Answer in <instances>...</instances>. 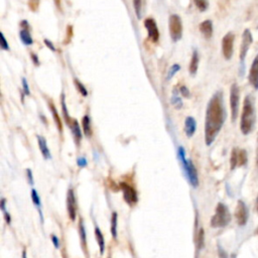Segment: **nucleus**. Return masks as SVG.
<instances>
[{
	"instance_id": "nucleus-29",
	"label": "nucleus",
	"mask_w": 258,
	"mask_h": 258,
	"mask_svg": "<svg viewBox=\"0 0 258 258\" xmlns=\"http://www.w3.org/2000/svg\"><path fill=\"white\" fill-rule=\"evenodd\" d=\"M170 102L178 110L183 107V101H182L181 97L179 96V94L176 92V90H174V94H173V97H171V99H170Z\"/></svg>"
},
{
	"instance_id": "nucleus-24",
	"label": "nucleus",
	"mask_w": 258,
	"mask_h": 258,
	"mask_svg": "<svg viewBox=\"0 0 258 258\" xmlns=\"http://www.w3.org/2000/svg\"><path fill=\"white\" fill-rule=\"evenodd\" d=\"M82 127L84 134L87 137L92 136V127H91V119L89 115H85L82 119Z\"/></svg>"
},
{
	"instance_id": "nucleus-16",
	"label": "nucleus",
	"mask_w": 258,
	"mask_h": 258,
	"mask_svg": "<svg viewBox=\"0 0 258 258\" xmlns=\"http://www.w3.org/2000/svg\"><path fill=\"white\" fill-rule=\"evenodd\" d=\"M200 32L206 39H211L213 36V22L210 19L203 21L199 26Z\"/></svg>"
},
{
	"instance_id": "nucleus-20",
	"label": "nucleus",
	"mask_w": 258,
	"mask_h": 258,
	"mask_svg": "<svg viewBox=\"0 0 258 258\" xmlns=\"http://www.w3.org/2000/svg\"><path fill=\"white\" fill-rule=\"evenodd\" d=\"M48 104H49V107L51 109V112H52V115L53 117V121L55 123V126L58 127L59 131L62 133L63 132V123H62V120H61V118L59 116V113H58V111H56V109H55V107H54V105H53V103L52 101H49Z\"/></svg>"
},
{
	"instance_id": "nucleus-40",
	"label": "nucleus",
	"mask_w": 258,
	"mask_h": 258,
	"mask_svg": "<svg viewBox=\"0 0 258 258\" xmlns=\"http://www.w3.org/2000/svg\"><path fill=\"white\" fill-rule=\"evenodd\" d=\"M45 45L47 46V48H49L52 52H55L56 51V49H55V47L53 46V44L50 41V40H48V39H45Z\"/></svg>"
},
{
	"instance_id": "nucleus-9",
	"label": "nucleus",
	"mask_w": 258,
	"mask_h": 258,
	"mask_svg": "<svg viewBox=\"0 0 258 258\" xmlns=\"http://www.w3.org/2000/svg\"><path fill=\"white\" fill-rule=\"evenodd\" d=\"M253 43V37L252 34L250 32V30L246 28V30L243 32L242 35V41H241V47H240V53H239V58H240V62L243 65L244 61L246 59V55L248 53V51L251 47Z\"/></svg>"
},
{
	"instance_id": "nucleus-36",
	"label": "nucleus",
	"mask_w": 258,
	"mask_h": 258,
	"mask_svg": "<svg viewBox=\"0 0 258 258\" xmlns=\"http://www.w3.org/2000/svg\"><path fill=\"white\" fill-rule=\"evenodd\" d=\"M180 93L184 97H186V98H190L191 97V92H190L189 88L186 87V86H181V87H180Z\"/></svg>"
},
{
	"instance_id": "nucleus-33",
	"label": "nucleus",
	"mask_w": 258,
	"mask_h": 258,
	"mask_svg": "<svg viewBox=\"0 0 258 258\" xmlns=\"http://www.w3.org/2000/svg\"><path fill=\"white\" fill-rule=\"evenodd\" d=\"M180 70H181V66L178 65V64H175V65L171 66L168 70V73H167V80H170L171 78L175 76V74L178 73Z\"/></svg>"
},
{
	"instance_id": "nucleus-23",
	"label": "nucleus",
	"mask_w": 258,
	"mask_h": 258,
	"mask_svg": "<svg viewBox=\"0 0 258 258\" xmlns=\"http://www.w3.org/2000/svg\"><path fill=\"white\" fill-rule=\"evenodd\" d=\"M31 197H32V201L34 205L37 207L39 213H40V216H41V220L42 222H44V214H43V211H42V202H41V198L37 192V190L33 189L32 190V193H31Z\"/></svg>"
},
{
	"instance_id": "nucleus-31",
	"label": "nucleus",
	"mask_w": 258,
	"mask_h": 258,
	"mask_svg": "<svg viewBox=\"0 0 258 258\" xmlns=\"http://www.w3.org/2000/svg\"><path fill=\"white\" fill-rule=\"evenodd\" d=\"M133 7L138 19L142 17V0H133Z\"/></svg>"
},
{
	"instance_id": "nucleus-1",
	"label": "nucleus",
	"mask_w": 258,
	"mask_h": 258,
	"mask_svg": "<svg viewBox=\"0 0 258 258\" xmlns=\"http://www.w3.org/2000/svg\"><path fill=\"white\" fill-rule=\"evenodd\" d=\"M226 120V109L222 91L216 92L210 99L205 118V142L210 147L220 133Z\"/></svg>"
},
{
	"instance_id": "nucleus-48",
	"label": "nucleus",
	"mask_w": 258,
	"mask_h": 258,
	"mask_svg": "<svg viewBox=\"0 0 258 258\" xmlns=\"http://www.w3.org/2000/svg\"><path fill=\"white\" fill-rule=\"evenodd\" d=\"M22 258H27V255H26V251H25V250L22 251Z\"/></svg>"
},
{
	"instance_id": "nucleus-12",
	"label": "nucleus",
	"mask_w": 258,
	"mask_h": 258,
	"mask_svg": "<svg viewBox=\"0 0 258 258\" xmlns=\"http://www.w3.org/2000/svg\"><path fill=\"white\" fill-rule=\"evenodd\" d=\"M143 24H145L147 31H148L149 39L153 43H157L159 40V32H158V27H157L155 20L154 18H147L145 20V22H143Z\"/></svg>"
},
{
	"instance_id": "nucleus-22",
	"label": "nucleus",
	"mask_w": 258,
	"mask_h": 258,
	"mask_svg": "<svg viewBox=\"0 0 258 258\" xmlns=\"http://www.w3.org/2000/svg\"><path fill=\"white\" fill-rule=\"evenodd\" d=\"M199 63H200V58H199V53L198 52L195 50L193 52L192 54V59L190 62V67H189V72L192 76H195L198 72V68H199Z\"/></svg>"
},
{
	"instance_id": "nucleus-35",
	"label": "nucleus",
	"mask_w": 258,
	"mask_h": 258,
	"mask_svg": "<svg viewBox=\"0 0 258 258\" xmlns=\"http://www.w3.org/2000/svg\"><path fill=\"white\" fill-rule=\"evenodd\" d=\"M22 90H23V95H25V96H30L31 95L30 86H28V83H27L25 78L22 79Z\"/></svg>"
},
{
	"instance_id": "nucleus-32",
	"label": "nucleus",
	"mask_w": 258,
	"mask_h": 258,
	"mask_svg": "<svg viewBox=\"0 0 258 258\" xmlns=\"http://www.w3.org/2000/svg\"><path fill=\"white\" fill-rule=\"evenodd\" d=\"M204 241H205V234H204V229L201 228L200 231H199V234H198V240H197V243H198V248L199 249H202L204 247Z\"/></svg>"
},
{
	"instance_id": "nucleus-45",
	"label": "nucleus",
	"mask_w": 258,
	"mask_h": 258,
	"mask_svg": "<svg viewBox=\"0 0 258 258\" xmlns=\"http://www.w3.org/2000/svg\"><path fill=\"white\" fill-rule=\"evenodd\" d=\"M256 165L258 167V136H257V150H256Z\"/></svg>"
},
{
	"instance_id": "nucleus-11",
	"label": "nucleus",
	"mask_w": 258,
	"mask_h": 258,
	"mask_svg": "<svg viewBox=\"0 0 258 258\" xmlns=\"http://www.w3.org/2000/svg\"><path fill=\"white\" fill-rule=\"evenodd\" d=\"M120 189L122 190L123 193V199L125 202L129 205V206H134L137 201H138V197H137V192L135 191V189L126 184V183H121L120 184Z\"/></svg>"
},
{
	"instance_id": "nucleus-25",
	"label": "nucleus",
	"mask_w": 258,
	"mask_h": 258,
	"mask_svg": "<svg viewBox=\"0 0 258 258\" xmlns=\"http://www.w3.org/2000/svg\"><path fill=\"white\" fill-rule=\"evenodd\" d=\"M61 103H62V110H63V116L65 119V122L68 126H71L73 120L71 119L70 114L68 112V108H67V104H66V95L64 93L61 96Z\"/></svg>"
},
{
	"instance_id": "nucleus-38",
	"label": "nucleus",
	"mask_w": 258,
	"mask_h": 258,
	"mask_svg": "<svg viewBox=\"0 0 258 258\" xmlns=\"http://www.w3.org/2000/svg\"><path fill=\"white\" fill-rule=\"evenodd\" d=\"M77 164H78L80 167H85V166H87L88 161H87V159H86V157L82 156V157H79V158L77 159Z\"/></svg>"
},
{
	"instance_id": "nucleus-34",
	"label": "nucleus",
	"mask_w": 258,
	"mask_h": 258,
	"mask_svg": "<svg viewBox=\"0 0 258 258\" xmlns=\"http://www.w3.org/2000/svg\"><path fill=\"white\" fill-rule=\"evenodd\" d=\"M0 48H1V50L3 51H9V46L3 33L0 34Z\"/></svg>"
},
{
	"instance_id": "nucleus-19",
	"label": "nucleus",
	"mask_w": 258,
	"mask_h": 258,
	"mask_svg": "<svg viewBox=\"0 0 258 258\" xmlns=\"http://www.w3.org/2000/svg\"><path fill=\"white\" fill-rule=\"evenodd\" d=\"M38 143H39V148H40V151H41L44 158L50 159L52 157V155H51V152L47 145V139L42 135H38Z\"/></svg>"
},
{
	"instance_id": "nucleus-17",
	"label": "nucleus",
	"mask_w": 258,
	"mask_h": 258,
	"mask_svg": "<svg viewBox=\"0 0 258 258\" xmlns=\"http://www.w3.org/2000/svg\"><path fill=\"white\" fill-rule=\"evenodd\" d=\"M70 127H71V129H72V134H73V137H74L76 146H77V147H80L81 141H82V137H83V134H82V131H81V128H80V125H79L78 120L74 119L73 122H72V125H71Z\"/></svg>"
},
{
	"instance_id": "nucleus-27",
	"label": "nucleus",
	"mask_w": 258,
	"mask_h": 258,
	"mask_svg": "<svg viewBox=\"0 0 258 258\" xmlns=\"http://www.w3.org/2000/svg\"><path fill=\"white\" fill-rule=\"evenodd\" d=\"M117 223H118V214L113 212L111 216V235L114 239H117Z\"/></svg>"
},
{
	"instance_id": "nucleus-44",
	"label": "nucleus",
	"mask_w": 258,
	"mask_h": 258,
	"mask_svg": "<svg viewBox=\"0 0 258 258\" xmlns=\"http://www.w3.org/2000/svg\"><path fill=\"white\" fill-rule=\"evenodd\" d=\"M3 214H4V217H5V221H6V223H7V224H10V223H11V218H10L9 213H7V211H6V212H4Z\"/></svg>"
},
{
	"instance_id": "nucleus-37",
	"label": "nucleus",
	"mask_w": 258,
	"mask_h": 258,
	"mask_svg": "<svg viewBox=\"0 0 258 258\" xmlns=\"http://www.w3.org/2000/svg\"><path fill=\"white\" fill-rule=\"evenodd\" d=\"M26 176H27V181H28V184H30L31 186H34L35 182H34V176H33V171L27 168L26 169Z\"/></svg>"
},
{
	"instance_id": "nucleus-14",
	"label": "nucleus",
	"mask_w": 258,
	"mask_h": 258,
	"mask_svg": "<svg viewBox=\"0 0 258 258\" xmlns=\"http://www.w3.org/2000/svg\"><path fill=\"white\" fill-rule=\"evenodd\" d=\"M20 25H21V31L19 33V37L22 44L25 46H32L34 44V40L30 31V25H28V22L26 20H22L20 22Z\"/></svg>"
},
{
	"instance_id": "nucleus-2",
	"label": "nucleus",
	"mask_w": 258,
	"mask_h": 258,
	"mask_svg": "<svg viewBox=\"0 0 258 258\" xmlns=\"http://www.w3.org/2000/svg\"><path fill=\"white\" fill-rule=\"evenodd\" d=\"M256 122L255 103L252 96L247 95L243 102V108L241 113L240 129L243 135H248L252 132Z\"/></svg>"
},
{
	"instance_id": "nucleus-47",
	"label": "nucleus",
	"mask_w": 258,
	"mask_h": 258,
	"mask_svg": "<svg viewBox=\"0 0 258 258\" xmlns=\"http://www.w3.org/2000/svg\"><path fill=\"white\" fill-rule=\"evenodd\" d=\"M255 209H256V212L258 214V196L256 198V203H255Z\"/></svg>"
},
{
	"instance_id": "nucleus-4",
	"label": "nucleus",
	"mask_w": 258,
	"mask_h": 258,
	"mask_svg": "<svg viewBox=\"0 0 258 258\" xmlns=\"http://www.w3.org/2000/svg\"><path fill=\"white\" fill-rule=\"evenodd\" d=\"M231 222V213L229 211L228 207L219 203L216 207V211L214 216L211 219V226L213 228H224Z\"/></svg>"
},
{
	"instance_id": "nucleus-41",
	"label": "nucleus",
	"mask_w": 258,
	"mask_h": 258,
	"mask_svg": "<svg viewBox=\"0 0 258 258\" xmlns=\"http://www.w3.org/2000/svg\"><path fill=\"white\" fill-rule=\"evenodd\" d=\"M31 56H32V60H33V63L37 66V67H39L40 66V59H39V56L35 53V52H32L31 53Z\"/></svg>"
},
{
	"instance_id": "nucleus-30",
	"label": "nucleus",
	"mask_w": 258,
	"mask_h": 258,
	"mask_svg": "<svg viewBox=\"0 0 258 258\" xmlns=\"http://www.w3.org/2000/svg\"><path fill=\"white\" fill-rule=\"evenodd\" d=\"M74 83H75V86H76L77 90L79 91V93L82 94V96H84V97H87L88 91H87V89H86L85 86L83 85V83L80 82L78 79H74Z\"/></svg>"
},
{
	"instance_id": "nucleus-42",
	"label": "nucleus",
	"mask_w": 258,
	"mask_h": 258,
	"mask_svg": "<svg viewBox=\"0 0 258 258\" xmlns=\"http://www.w3.org/2000/svg\"><path fill=\"white\" fill-rule=\"evenodd\" d=\"M52 241L55 248H60V240L55 235H52Z\"/></svg>"
},
{
	"instance_id": "nucleus-15",
	"label": "nucleus",
	"mask_w": 258,
	"mask_h": 258,
	"mask_svg": "<svg viewBox=\"0 0 258 258\" xmlns=\"http://www.w3.org/2000/svg\"><path fill=\"white\" fill-rule=\"evenodd\" d=\"M248 79H249V83L253 87V89L258 90V54L255 56L251 64Z\"/></svg>"
},
{
	"instance_id": "nucleus-49",
	"label": "nucleus",
	"mask_w": 258,
	"mask_h": 258,
	"mask_svg": "<svg viewBox=\"0 0 258 258\" xmlns=\"http://www.w3.org/2000/svg\"><path fill=\"white\" fill-rule=\"evenodd\" d=\"M256 233H257V235H258V228H257V230H256Z\"/></svg>"
},
{
	"instance_id": "nucleus-13",
	"label": "nucleus",
	"mask_w": 258,
	"mask_h": 258,
	"mask_svg": "<svg viewBox=\"0 0 258 258\" xmlns=\"http://www.w3.org/2000/svg\"><path fill=\"white\" fill-rule=\"evenodd\" d=\"M67 209L71 221H75L77 217V202L74 190L69 189L67 194Z\"/></svg>"
},
{
	"instance_id": "nucleus-10",
	"label": "nucleus",
	"mask_w": 258,
	"mask_h": 258,
	"mask_svg": "<svg viewBox=\"0 0 258 258\" xmlns=\"http://www.w3.org/2000/svg\"><path fill=\"white\" fill-rule=\"evenodd\" d=\"M235 218H236V222L239 226L243 227L247 224L248 222V218H249V211L248 208L246 206V204L243 202V201L239 200L237 206H236V210H235Z\"/></svg>"
},
{
	"instance_id": "nucleus-5",
	"label": "nucleus",
	"mask_w": 258,
	"mask_h": 258,
	"mask_svg": "<svg viewBox=\"0 0 258 258\" xmlns=\"http://www.w3.org/2000/svg\"><path fill=\"white\" fill-rule=\"evenodd\" d=\"M168 30L171 41L174 43L179 42L183 37V22L182 18L178 14H171L168 19Z\"/></svg>"
},
{
	"instance_id": "nucleus-46",
	"label": "nucleus",
	"mask_w": 258,
	"mask_h": 258,
	"mask_svg": "<svg viewBox=\"0 0 258 258\" xmlns=\"http://www.w3.org/2000/svg\"><path fill=\"white\" fill-rule=\"evenodd\" d=\"M54 3H55V6H58L61 8V0H54Z\"/></svg>"
},
{
	"instance_id": "nucleus-3",
	"label": "nucleus",
	"mask_w": 258,
	"mask_h": 258,
	"mask_svg": "<svg viewBox=\"0 0 258 258\" xmlns=\"http://www.w3.org/2000/svg\"><path fill=\"white\" fill-rule=\"evenodd\" d=\"M178 156L182 162L185 175L190 182L191 186L193 188H198L199 186V177H198V171L194 164V162L191 159L186 158V151L183 147H180L178 149Z\"/></svg>"
},
{
	"instance_id": "nucleus-43",
	"label": "nucleus",
	"mask_w": 258,
	"mask_h": 258,
	"mask_svg": "<svg viewBox=\"0 0 258 258\" xmlns=\"http://www.w3.org/2000/svg\"><path fill=\"white\" fill-rule=\"evenodd\" d=\"M40 0H30V6L33 10H37Z\"/></svg>"
},
{
	"instance_id": "nucleus-8",
	"label": "nucleus",
	"mask_w": 258,
	"mask_h": 258,
	"mask_svg": "<svg viewBox=\"0 0 258 258\" xmlns=\"http://www.w3.org/2000/svg\"><path fill=\"white\" fill-rule=\"evenodd\" d=\"M234 41L235 36L233 33H228L224 36L222 40V53L225 60L229 61L232 59L234 52Z\"/></svg>"
},
{
	"instance_id": "nucleus-28",
	"label": "nucleus",
	"mask_w": 258,
	"mask_h": 258,
	"mask_svg": "<svg viewBox=\"0 0 258 258\" xmlns=\"http://www.w3.org/2000/svg\"><path fill=\"white\" fill-rule=\"evenodd\" d=\"M194 3L201 12L206 11L209 7V0H194Z\"/></svg>"
},
{
	"instance_id": "nucleus-39",
	"label": "nucleus",
	"mask_w": 258,
	"mask_h": 258,
	"mask_svg": "<svg viewBox=\"0 0 258 258\" xmlns=\"http://www.w3.org/2000/svg\"><path fill=\"white\" fill-rule=\"evenodd\" d=\"M218 255L220 258H229L227 252L220 245H218Z\"/></svg>"
},
{
	"instance_id": "nucleus-21",
	"label": "nucleus",
	"mask_w": 258,
	"mask_h": 258,
	"mask_svg": "<svg viewBox=\"0 0 258 258\" xmlns=\"http://www.w3.org/2000/svg\"><path fill=\"white\" fill-rule=\"evenodd\" d=\"M79 233H80V240H81V245L83 247V250L85 253H87V235H86V229H85L83 219H80L79 222Z\"/></svg>"
},
{
	"instance_id": "nucleus-26",
	"label": "nucleus",
	"mask_w": 258,
	"mask_h": 258,
	"mask_svg": "<svg viewBox=\"0 0 258 258\" xmlns=\"http://www.w3.org/2000/svg\"><path fill=\"white\" fill-rule=\"evenodd\" d=\"M95 237L97 240V243L99 245V249H100V254L103 255L104 251H105V239L103 236V233L101 232L100 228L98 226L95 227Z\"/></svg>"
},
{
	"instance_id": "nucleus-18",
	"label": "nucleus",
	"mask_w": 258,
	"mask_h": 258,
	"mask_svg": "<svg viewBox=\"0 0 258 258\" xmlns=\"http://www.w3.org/2000/svg\"><path fill=\"white\" fill-rule=\"evenodd\" d=\"M197 129V122L196 119L192 116H188L185 121V131L188 137L194 136Z\"/></svg>"
},
{
	"instance_id": "nucleus-7",
	"label": "nucleus",
	"mask_w": 258,
	"mask_h": 258,
	"mask_svg": "<svg viewBox=\"0 0 258 258\" xmlns=\"http://www.w3.org/2000/svg\"><path fill=\"white\" fill-rule=\"evenodd\" d=\"M248 162L247 152L243 149L234 148L230 156V167L234 170L236 167H241L246 165Z\"/></svg>"
},
{
	"instance_id": "nucleus-6",
	"label": "nucleus",
	"mask_w": 258,
	"mask_h": 258,
	"mask_svg": "<svg viewBox=\"0 0 258 258\" xmlns=\"http://www.w3.org/2000/svg\"><path fill=\"white\" fill-rule=\"evenodd\" d=\"M239 101H240V90L236 83L232 84L230 88V109H231V118L235 122L238 113H239Z\"/></svg>"
}]
</instances>
